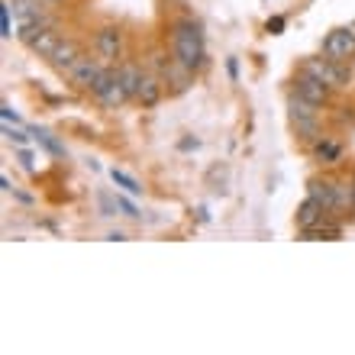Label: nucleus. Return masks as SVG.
<instances>
[{
	"label": "nucleus",
	"mask_w": 355,
	"mask_h": 355,
	"mask_svg": "<svg viewBox=\"0 0 355 355\" xmlns=\"http://www.w3.org/2000/svg\"><path fill=\"white\" fill-rule=\"evenodd\" d=\"M327 210H323V204H320L317 197H304L300 200V207H297V214H294V226L297 230H310V226H317L320 220H327Z\"/></svg>",
	"instance_id": "obj_12"
},
{
	"label": "nucleus",
	"mask_w": 355,
	"mask_h": 355,
	"mask_svg": "<svg viewBox=\"0 0 355 355\" xmlns=\"http://www.w3.org/2000/svg\"><path fill=\"white\" fill-rule=\"evenodd\" d=\"M101 71H103V62H101V58L91 55V52H85V55L78 58L75 65L68 68L65 85L71 87V91H78V94H91L94 81L101 78Z\"/></svg>",
	"instance_id": "obj_5"
},
{
	"label": "nucleus",
	"mask_w": 355,
	"mask_h": 355,
	"mask_svg": "<svg viewBox=\"0 0 355 355\" xmlns=\"http://www.w3.org/2000/svg\"><path fill=\"white\" fill-rule=\"evenodd\" d=\"M116 71H120L123 87H126V91H130V97L136 101V91H139V81H142L146 65H142V62H136V58H123L120 65H116Z\"/></svg>",
	"instance_id": "obj_14"
},
{
	"label": "nucleus",
	"mask_w": 355,
	"mask_h": 355,
	"mask_svg": "<svg viewBox=\"0 0 355 355\" xmlns=\"http://www.w3.org/2000/svg\"><path fill=\"white\" fill-rule=\"evenodd\" d=\"M10 120H13V123H19V113L13 110L10 103H3V123H10Z\"/></svg>",
	"instance_id": "obj_22"
},
{
	"label": "nucleus",
	"mask_w": 355,
	"mask_h": 355,
	"mask_svg": "<svg viewBox=\"0 0 355 355\" xmlns=\"http://www.w3.org/2000/svg\"><path fill=\"white\" fill-rule=\"evenodd\" d=\"M288 123H291L294 139H300L304 146H313V142L323 136V130H320V116H288Z\"/></svg>",
	"instance_id": "obj_13"
},
{
	"label": "nucleus",
	"mask_w": 355,
	"mask_h": 355,
	"mask_svg": "<svg viewBox=\"0 0 355 355\" xmlns=\"http://www.w3.org/2000/svg\"><path fill=\"white\" fill-rule=\"evenodd\" d=\"M10 7H13L10 0H3V7H0V36L3 39L13 36V26H10Z\"/></svg>",
	"instance_id": "obj_18"
},
{
	"label": "nucleus",
	"mask_w": 355,
	"mask_h": 355,
	"mask_svg": "<svg viewBox=\"0 0 355 355\" xmlns=\"http://www.w3.org/2000/svg\"><path fill=\"white\" fill-rule=\"evenodd\" d=\"M352 65H355V62H352Z\"/></svg>",
	"instance_id": "obj_26"
},
{
	"label": "nucleus",
	"mask_w": 355,
	"mask_h": 355,
	"mask_svg": "<svg viewBox=\"0 0 355 355\" xmlns=\"http://www.w3.org/2000/svg\"><path fill=\"white\" fill-rule=\"evenodd\" d=\"M94 55L101 58L103 65H120L123 62V29L116 23H103L94 29Z\"/></svg>",
	"instance_id": "obj_4"
},
{
	"label": "nucleus",
	"mask_w": 355,
	"mask_h": 355,
	"mask_svg": "<svg viewBox=\"0 0 355 355\" xmlns=\"http://www.w3.org/2000/svg\"><path fill=\"white\" fill-rule=\"evenodd\" d=\"M97 107H103V110H120L123 103H130L132 97H130V91L123 87V81H120V71H116V65H103V71H101V78L94 81V87H91V94H87Z\"/></svg>",
	"instance_id": "obj_3"
},
{
	"label": "nucleus",
	"mask_w": 355,
	"mask_h": 355,
	"mask_svg": "<svg viewBox=\"0 0 355 355\" xmlns=\"http://www.w3.org/2000/svg\"><path fill=\"white\" fill-rule=\"evenodd\" d=\"M291 91H297L300 97H307L310 103H317L320 110H323V107H329V103H333V94H336L329 85L317 81L313 75H304V71H297V75H294V81H291Z\"/></svg>",
	"instance_id": "obj_8"
},
{
	"label": "nucleus",
	"mask_w": 355,
	"mask_h": 355,
	"mask_svg": "<svg viewBox=\"0 0 355 355\" xmlns=\"http://www.w3.org/2000/svg\"><path fill=\"white\" fill-rule=\"evenodd\" d=\"M3 136H7V142H17V146H26V142H29V136H26V132L13 130L10 123H3Z\"/></svg>",
	"instance_id": "obj_21"
},
{
	"label": "nucleus",
	"mask_w": 355,
	"mask_h": 355,
	"mask_svg": "<svg viewBox=\"0 0 355 355\" xmlns=\"http://www.w3.org/2000/svg\"><path fill=\"white\" fill-rule=\"evenodd\" d=\"M116 210H123V216H130V220H139V210L126 194H116Z\"/></svg>",
	"instance_id": "obj_19"
},
{
	"label": "nucleus",
	"mask_w": 355,
	"mask_h": 355,
	"mask_svg": "<svg viewBox=\"0 0 355 355\" xmlns=\"http://www.w3.org/2000/svg\"><path fill=\"white\" fill-rule=\"evenodd\" d=\"M320 52L327 58H333V62H349V65H352L355 62V23L352 26L329 29L327 39H323V46H320Z\"/></svg>",
	"instance_id": "obj_6"
},
{
	"label": "nucleus",
	"mask_w": 355,
	"mask_h": 355,
	"mask_svg": "<svg viewBox=\"0 0 355 355\" xmlns=\"http://www.w3.org/2000/svg\"><path fill=\"white\" fill-rule=\"evenodd\" d=\"M349 187H352V207H355V175H352V181H349Z\"/></svg>",
	"instance_id": "obj_25"
},
{
	"label": "nucleus",
	"mask_w": 355,
	"mask_h": 355,
	"mask_svg": "<svg viewBox=\"0 0 355 355\" xmlns=\"http://www.w3.org/2000/svg\"><path fill=\"white\" fill-rule=\"evenodd\" d=\"M171 55L187 68V71H200L207 65V42L204 29L194 17H178L171 23Z\"/></svg>",
	"instance_id": "obj_1"
},
{
	"label": "nucleus",
	"mask_w": 355,
	"mask_h": 355,
	"mask_svg": "<svg viewBox=\"0 0 355 355\" xmlns=\"http://www.w3.org/2000/svg\"><path fill=\"white\" fill-rule=\"evenodd\" d=\"M284 26H288V19H284V17H268L265 33H268V36H281V33H284Z\"/></svg>",
	"instance_id": "obj_20"
},
{
	"label": "nucleus",
	"mask_w": 355,
	"mask_h": 355,
	"mask_svg": "<svg viewBox=\"0 0 355 355\" xmlns=\"http://www.w3.org/2000/svg\"><path fill=\"white\" fill-rule=\"evenodd\" d=\"M310 155H313V162H320V165H336L339 159H343V152H346V146L336 139V136H320L313 146H307Z\"/></svg>",
	"instance_id": "obj_11"
},
{
	"label": "nucleus",
	"mask_w": 355,
	"mask_h": 355,
	"mask_svg": "<svg viewBox=\"0 0 355 355\" xmlns=\"http://www.w3.org/2000/svg\"><path fill=\"white\" fill-rule=\"evenodd\" d=\"M110 181H113L116 187H120L123 194H130V197H142V191H146V187H142L139 181H136V178L126 175V171H120V168H113V171H110Z\"/></svg>",
	"instance_id": "obj_17"
},
{
	"label": "nucleus",
	"mask_w": 355,
	"mask_h": 355,
	"mask_svg": "<svg viewBox=\"0 0 355 355\" xmlns=\"http://www.w3.org/2000/svg\"><path fill=\"white\" fill-rule=\"evenodd\" d=\"M200 146V139H181V149H197Z\"/></svg>",
	"instance_id": "obj_23"
},
{
	"label": "nucleus",
	"mask_w": 355,
	"mask_h": 355,
	"mask_svg": "<svg viewBox=\"0 0 355 355\" xmlns=\"http://www.w3.org/2000/svg\"><path fill=\"white\" fill-rule=\"evenodd\" d=\"M165 85H162V78L152 71L149 65H146V71H142V81H139V91H136V103H139L142 110H152V107H159L162 97H165Z\"/></svg>",
	"instance_id": "obj_10"
},
{
	"label": "nucleus",
	"mask_w": 355,
	"mask_h": 355,
	"mask_svg": "<svg viewBox=\"0 0 355 355\" xmlns=\"http://www.w3.org/2000/svg\"><path fill=\"white\" fill-rule=\"evenodd\" d=\"M297 71L313 75L317 81H323V85L333 87V91H346V87L352 85L355 65H349V62H333V58H327L323 52H320V55H313V58H300Z\"/></svg>",
	"instance_id": "obj_2"
},
{
	"label": "nucleus",
	"mask_w": 355,
	"mask_h": 355,
	"mask_svg": "<svg viewBox=\"0 0 355 355\" xmlns=\"http://www.w3.org/2000/svg\"><path fill=\"white\" fill-rule=\"evenodd\" d=\"M81 55H85V46H81L78 39H71V36H62V42H58L55 52H52V55H49L46 62H49L52 68H55L58 75L65 78V75H68V68L75 65V62H78Z\"/></svg>",
	"instance_id": "obj_9"
},
{
	"label": "nucleus",
	"mask_w": 355,
	"mask_h": 355,
	"mask_svg": "<svg viewBox=\"0 0 355 355\" xmlns=\"http://www.w3.org/2000/svg\"><path fill=\"white\" fill-rule=\"evenodd\" d=\"M339 191H343V181H336V178H329V175H313V178L307 181V194L317 197L320 204H323V210H327L333 220H336Z\"/></svg>",
	"instance_id": "obj_7"
},
{
	"label": "nucleus",
	"mask_w": 355,
	"mask_h": 355,
	"mask_svg": "<svg viewBox=\"0 0 355 355\" xmlns=\"http://www.w3.org/2000/svg\"><path fill=\"white\" fill-rule=\"evenodd\" d=\"M207 187H210V194H220V197L230 194V168L226 165H214L207 171Z\"/></svg>",
	"instance_id": "obj_16"
},
{
	"label": "nucleus",
	"mask_w": 355,
	"mask_h": 355,
	"mask_svg": "<svg viewBox=\"0 0 355 355\" xmlns=\"http://www.w3.org/2000/svg\"><path fill=\"white\" fill-rule=\"evenodd\" d=\"M33 136H36V142L42 146V149L49 152V155H55V159H68V149H65V142L58 139L55 132H49V130H33Z\"/></svg>",
	"instance_id": "obj_15"
},
{
	"label": "nucleus",
	"mask_w": 355,
	"mask_h": 355,
	"mask_svg": "<svg viewBox=\"0 0 355 355\" xmlns=\"http://www.w3.org/2000/svg\"><path fill=\"white\" fill-rule=\"evenodd\" d=\"M42 7H52V3H62V0H39Z\"/></svg>",
	"instance_id": "obj_24"
}]
</instances>
